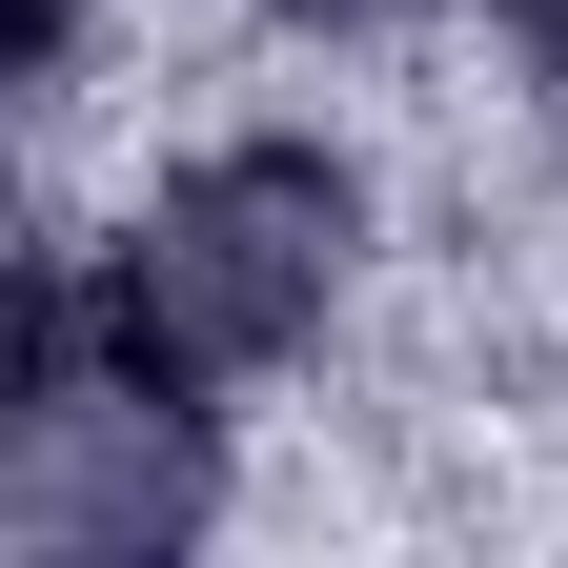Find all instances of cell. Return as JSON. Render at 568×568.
I'll return each mask as SVG.
<instances>
[{"label":"cell","instance_id":"5b68a950","mask_svg":"<svg viewBox=\"0 0 568 568\" xmlns=\"http://www.w3.org/2000/svg\"><path fill=\"white\" fill-rule=\"evenodd\" d=\"M508 21H528V41H548V21H568V0H508Z\"/></svg>","mask_w":568,"mask_h":568},{"label":"cell","instance_id":"6da1fadb","mask_svg":"<svg viewBox=\"0 0 568 568\" xmlns=\"http://www.w3.org/2000/svg\"><path fill=\"white\" fill-rule=\"evenodd\" d=\"M82 264H102V325L142 345V366H183V386L244 406V386L305 366V345L345 325V284H366V163L305 142V122L183 142Z\"/></svg>","mask_w":568,"mask_h":568},{"label":"cell","instance_id":"8992f818","mask_svg":"<svg viewBox=\"0 0 568 568\" xmlns=\"http://www.w3.org/2000/svg\"><path fill=\"white\" fill-rule=\"evenodd\" d=\"M548 61H568V21H548Z\"/></svg>","mask_w":568,"mask_h":568},{"label":"cell","instance_id":"7a4b0ae2","mask_svg":"<svg viewBox=\"0 0 568 568\" xmlns=\"http://www.w3.org/2000/svg\"><path fill=\"white\" fill-rule=\"evenodd\" d=\"M224 528V386L142 366L102 325V264L41 244L0 305V548L21 568H183Z\"/></svg>","mask_w":568,"mask_h":568},{"label":"cell","instance_id":"277c9868","mask_svg":"<svg viewBox=\"0 0 568 568\" xmlns=\"http://www.w3.org/2000/svg\"><path fill=\"white\" fill-rule=\"evenodd\" d=\"M284 41H386V21H426V0H264Z\"/></svg>","mask_w":568,"mask_h":568},{"label":"cell","instance_id":"3957f363","mask_svg":"<svg viewBox=\"0 0 568 568\" xmlns=\"http://www.w3.org/2000/svg\"><path fill=\"white\" fill-rule=\"evenodd\" d=\"M82 21H102V0H21V82H41V102L82 82Z\"/></svg>","mask_w":568,"mask_h":568}]
</instances>
